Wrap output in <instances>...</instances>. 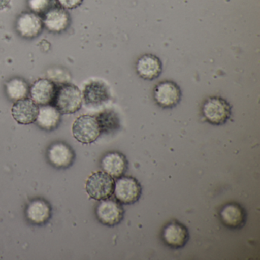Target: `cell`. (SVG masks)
<instances>
[{
	"instance_id": "1",
	"label": "cell",
	"mask_w": 260,
	"mask_h": 260,
	"mask_svg": "<svg viewBox=\"0 0 260 260\" xmlns=\"http://www.w3.org/2000/svg\"><path fill=\"white\" fill-rule=\"evenodd\" d=\"M54 106L64 115L74 114L80 110L83 103V94L77 86L63 85L57 89Z\"/></svg>"
},
{
	"instance_id": "2",
	"label": "cell",
	"mask_w": 260,
	"mask_h": 260,
	"mask_svg": "<svg viewBox=\"0 0 260 260\" xmlns=\"http://www.w3.org/2000/svg\"><path fill=\"white\" fill-rule=\"evenodd\" d=\"M115 188V179L103 171L95 172L88 178L86 190L89 197L97 201L112 197Z\"/></svg>"
},
{
	"instance_id": "3",
	"label": "cell",
	"mask_w": 260,
	"mask_h": 260,
	"mask_svg": "<svg viewBox=\"0 0 260 260\" xmlns=\"http://www.w3.org/2000/svg\"><path fill=\"white\" fill-rule=\"evenodd\" d=\"M74 138L83 144L95 142L101 135V129L95 116L84 115L78 117L72 126Z\"/></svg>"
},
{
	"instance_id": "4",
	"label": "cell",
	"mask_w": 260,
	"mask_h": 260,
	"mask_svg": "<svg viewBox=\"0 0 260 260\" xmlns=\"http://www.w3.org/2000/svg\"><path fill=\"white\" fill-rule=\"evenodd\" d=\"M202 114L210 124L221 125L231 118V107L224 99L210 97L202 106Z\"/></svg>"
},
{
	"instance_id": "5",
	"label": "cell",
	"mask_w": 260,
	"mask_h": 260,
	"mask_svg": "<svg viewBox=\"0 0 260 260\" xmlns=\"http://www.w3.org/2000/svg\"><path fill=\"white\" fill-rule=\"evenodd\" d=\"M113 194L120 203L132 205L139 200L142 194V187L135 178L121 176L115 181Z\"/></svg>"
},
{
	"instance_id": "6",
	"label": "cell",
	"mask_w": 260,
	"mask_h": 260,
	"mask_svg": "<svg viewBox=\"0 0 260 260\" xmlns=\"http://www.w3.org/2000/svg\"><path fill=\"white\" fill-rule=\"evenodd\" d=\"M97 219L106 226H114L122 221L124 210L116 199L110 198L100 201L95 209Z\"/></svg>"
},
{
	"instance_id": "7",
	"label": "cell",
	"mask_w": 260,
	"mask_h": 260,
	"mask_svg": "<svg viewBox=\"0 0 260 260\" xmlns=\"http://www.w3.org/2000/svg\"><path fill=\"white\" fill-rule=\"evenodd\" d=\"M153 97L158 106L164 109H170L179 104L182 98V91L174 82L166 80L156 85L153 91Z\"/></svg>"
},
{
	"instance_id": "8",
	"label": "cell",
	"mask_w": 260,
	"mask_h": 260,
	"mask_svg": "<svg viewBox=\"0 0 260 260\" xmlns=\"http://www.w3.org/2000/svg\"><path fill=\"white\" fill-rule=\"evenodd\" d=\"M162 239L166 245L172 249H180L185 246L189 239L188 228L178 221H172L164 226Z\"/></svg>"
},
{
	"instance_id": "9",
	"label": "cell",
	"mask_w": 260,
	"mask_h": 260,
	"mask_svg": "<svg viewBox=\"0 0 260 260\" xmlns=\"http://www.w3.org/2000/svg\"><path fill=\"white\" fill-rule=\"evenodd\" d=\"M44 26L53 33H60L69 26V13L58 4L53 6L43 16H42Z\"/></svg>"
},
{
	"instance_id": "10",
	"label": "cell",
	"mask_w": 260,
	"mask_h": 260,
	"mask_svg": "<svg viewBox=\"0 0 260 260\" xmlns=\"http://www.w3.org/2000/svg\"><path fill=\"white\" fill-rule=\"evenodd\" d=\"M42 18L34 13H24L16 21V30L22 37L34 39L41 34L43 29Z\"/></svg>"
},
{
	"instance_id": "11",
	"label": "cell",
	"mask_w": 260,
	"mask_h": 260,
	"mask_svg": "<svg viewBox=\"0 0 260 260\" xmlns=\"http://www.w3.org/2000/svg\"><path fill=\"white\" fill-rule=\"evenodd\" d=\"M57 89V86L51 80L39 79L30 88L31 100L39 106L50 105L54 102Z\"/></svg>"
},
{
	"instance_id": "12",
	"label": "cell",
	"mask_w": 260,
	"mask_h": 260,
	"mask_svg": "<svg viewBox=\"0 0 260 260\" xmlns=\"http://www.w3.org/2000/svg\"><path fill=\"white\" fill-rule=\"evenodd\" d=\"M101 167L103 172L113 179H118L127 172L128 161L127 157L120 152H109L102 159Z\"/></svg>"
},
{
	"instance_id": "13",
	"label": "cell",
	"mask_w": 260,
	"mask_h": 260,
	"mask_svg": "<svg viewBox=\"0 0 260 260\" xmlns=\"http://www.w3.org/2000/svg\"><path fill=\"white\" fill-rule=\"evenodd\" d=\"M39 108V106L31 99H22L13 105L12 115L19 124H30L36 122Z\"/></svg>"
},
{
	"instance_id": "14",
	"label": "cell",
	"mask_w": 260,
	"mask_h": 260,
	"mask_svg": "<svg viewBox=\"0 0 260 260\" xmlns=\"http://www.w3.org/2000/svg\"><path fill=\"white\" fill-rule=\"evenodd\" d=\"M220 218L222 223L226 228L239 229L243 228L246 223V211L238 203L230 202L220 210Z\"/></svg>"
},
{
	"instance_id": "15",
	"label": "cell",
	"mask_w": 260,
	"mask_h": 260,
	"mask_svg": "<svg viewBox=\"0 0 260 260\" xmlns=\"http://www.w3.org/2000/svg\"><path fill=\"white\" fill-rule=\"evenodd\" d=\"M48 161L57 168H67L74 160V152L69 145L63 142H56L48 148Z\"/></svg>"
},
{
	"instance_id": "16",
	"label": "cell",
	"mask_w": 260,
	"mask_h": 260,
	"mask_svg": "<svg viewBox=\"0 0 260 260\" xmlns=\"http://www.w3.org/2000/svg\"><path fill=\"white\" fill-rule=\"evenodd\" d=\"M162 71L161 60L153 54L141 56L136 63L137 73L144 80H155L159 77Z\"/></svg>"
},
{
	"instance_id": "17",
	"label": "cell",
	"mask_w": 260,
	"mask_h": 260,
	"mask_svg": "<svg viewBox=\"0 0 260 260\" xmlns=\"http://www.w3.org/2000/svg\"><path fill=\"white\" fill-rule=\"evenodd\" d=\"M107 86L101 82L92 81L85 86L83 100L87 106H100L109 100Z\"/></svg>"
},
{
	"instance_id": "18",
	"label": "cell",
	"mask_w": 260,
	"mask_h": 260,
	"mask_svg": "<svg viewBox=\"0 0 260 260\" xmlns=\"http://www.w3.org/2000/svg\"><path fill=\"white\" fill-rule=\"evenodd\" d=\"M25 213L27 218L31 223L35 224H43L51 217V205L44 199H35L30 202Z\"/></svg>"
},
{
	"instance_id": "19",
	"label": "cell",
	"mask_w": 260,
	"mask_h": 260,
	"mask_svg": "<svg viewBox=\"0 0 260 260\" xmlns=\"http://www.w3.org/2000/svg\"><path fill=\"white\" fill-rule=\"evenodd\" d=\"M61 113L54 106L45 105L39 108V113L36 122L41 128L51 131L60 124Z\"/></svg>"
},
{
	"instance_id": "20",
	"label": "cell",
	"mask_w": 260,
	"mask_h": 260,
	"mask_svg": "<svg viewBox=\"0 0 260 260\" xmlns=\"http://www.w3.org/2000/svg\"><path fill=\"white\" fill-rule=\"evenodd\" d=\"M7 95L13 101H18L26 98L29 93L28 83L20 78H13L6 84Z\"/></svg>"
},
{
	"instance_id": "21",
	"label": "cell",
	"mask_w": 260,
	"mask_h": 260,
	"mask_svg": "<svg viewBox=\"0 0 260 260\" xmlns=\"http://www.w3.org/2000/svg\"><path fill=\"white\" fill-rule=\"evenodd\" d=\"M100 124L101 132H108L117 127L118 124V118L112 112H104L96 117Z\"/></svg>"
},
{
	"instance_id": "22",
	"label": "cell",
	"mask_w": 260,
	"mask_h": 260,
	"mask_svg": "<svg viewBox=\"0 0 260 260\" xmlns=\"http://www.w3.org/2000/svg\"><path fill=\"white\" fill-rule=\"evenodd\" d=\"M57 4V0H28V7L31 11L41 17Z\"/></svg>"
},
{
	"instance_id": "23",
	"label": "cell",
	"mask_w": 260,
	"mask_h": 260,
	"mask_svg": "<svg viewBox=\"0 0 260 260\" xmlns=\"http://www.w3.org/2000/svg\"><path fill=\"white\" fill-rule=\"evenodd\" d=\"M83 0H57L59 5L65 10H73L81 5Z\"/></svg>"
},
{
	"instance_id": "24",
	"label": "cell",
	"mask_w": 260,
	"mask_h": 260,
	"mask_svg": "<svg viewBox=\"0 0 260 260\" xmlns=\"http://www.w3.org/2000/svg\"><path fill=\"white\" fill-rule=\"evenodd\" d=\"M11 0H0V11L5 10L10 6Z\"/></svg>"
}]
</instances>
